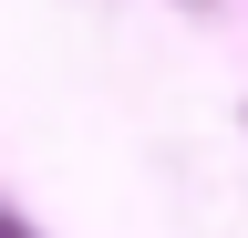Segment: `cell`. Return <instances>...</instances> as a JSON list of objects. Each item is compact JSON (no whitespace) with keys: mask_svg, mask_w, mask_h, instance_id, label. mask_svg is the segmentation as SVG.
I'll use <instances>...</instances> for the list:
<instances>
[{"mask_svg":"<svg viewBox=\"0 0 248 238\" xmlns=\"http://www.w3.org/2000/svg\"><path fill=\"white\" fill-rule=\"evenodd\" d=\"M0 238H21V228H11V218H0Z\"/></svg>","mask_w":248,"mask_h":238,"instance_id":"6da1fadb","label":"cell"}]
</instances>
